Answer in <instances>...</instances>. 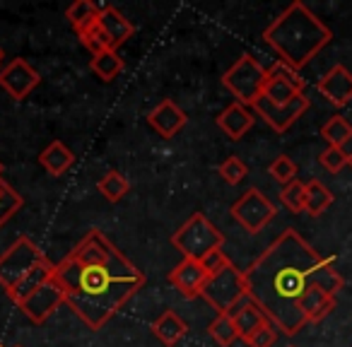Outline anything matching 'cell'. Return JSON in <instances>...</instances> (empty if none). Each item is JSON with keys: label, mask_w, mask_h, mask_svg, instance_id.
Returning <instances> with one entry per match:
<instances>
[{"label": "cell", "mask_w": 352, "mask_h": 347, "mask_svg": "<svg viewBox=\"0 0 352 347\" xmlns=\"http://www.w3.org/2000/svg\"><path fill=\"white\" fill-rule=\"evenodd\" d=\"M249 299L285 335L321 323L336 309L345 280L336 260L321 256L299 232L285 230L244 270Z\"/></svg>", "instance_id": "cell-1"}, {"label": "cell", "mask_w": 352, "mask_h": 347, "mask_svg": "<svg viewBox=\"0 0 352 347\" xmlns=\"http://www.w3.org/2000/svg\"><path fill=\"white\" fill-rule=\"evenodd\" d=\"M54 278L73 313L102 331L145 284V275L128 260L102 230H89L75 249L56 263Z\"/></svg>", "instance_id": "cell-2"}, {"label": "cell", "mask_w": 352, "mask_h": 347, "mask_svg": "<svg viewBox=\"0 0 352 347\" xmlns=\"http://www.w3.org/2000/svg\"><path fill=\"white\" fill-rule=\"evenodd\" d=\"M333 39V32L318 20L302 0H294L263 32V41L278 54V60L302 70Z\"/></svg>", "instance_id": "cell-3"}, {"label": "cell", "mask_w": 352, "mask_h": 347, "mask_svg": "<svg viewBox=\"0 0 352 347\" xmlns=\"http://www.w3.org/2000/svg\"><path fill=\"white\" fill-rule=\"evenodd\" d=\"M222 244H225L222 232L203 212L191 215L171 234V246L188 260H203L208 254L222 249Z\"/></svg>", "instance_id": "cell-4"}, {"label": "cell", "mask_w": 352, "mask_h": 347, "mask_svg": "<svg viewBox=\"0 0 352 347\" xmlns=\"http://www.w3.org/2000/svg\"><path fill=\"white\" fill-rule=\"evenodd\" d=\"M46 256L41 249L30 239V236H20L6 254L0 256V287L6 289L10 297L39 265L46 263Z\"/></svg>", "instance_id": "cell-5"}, {"label": "cell", "mask_w": 352, "mask_h": 347, "mask_svg": "<svg viewBox=\"0 0 352 347\" xmlns=\"http://www.w3.org/2000/svg\"><path fill=\"white\" fill-rule=\"evenodd\" d=\"M265 78H268V68H263L254 56L244 54L222 75V87L239 104L251 109L256 99L261 97V92H263Z\"/></svg>", "instance_id": "cell-6"}, {"label": "cell", "mask_w": 352, "mask_h": 347, "mask_svg": "<svg viewBox=\"0 0 352 347\" xmlns=\"http://www.w3.org/2000/svg\"><path fill=\"white\" fill-rule=\"evenodd\" d=\"M201 297L206 299L217 313H232L236 304L249 297V294H246L244 270H239L234 263H227L220 273L208 278Z\"/></svg>", "instance_id": "cell-7"}, {"label": "cell", "mask_w": 352, "mask_h": 347, "mask_svg": "<svg viewBox=\"0 0 352 347\" xmlns=\"http://www.w3.org/2000/svg\"><path fill=\"white\" fill-rule=\"evenodd\" d=\"M230 212L249 234H258V232H263L268 227V222H273L278 210H275L273 201L263 191L249 188V191H244L236 198V203L232 205Z\"/></svg>", "instance_id": "cell-8"}, {"label": "cell", "mask_w": 352, "mask_h": 347, "mask_svg": "<svg viewBox=\"0 0 352 347\" xmlns=\"http://www.w3.org/2000/svg\"><path fill=\"white\" fill-rule=\"evenodd\" d=\"M41 85V75L27 58H12L0 70V87L6 89L8 97L22 102Z\"/></svg>", "instance_id": "cell-9"}, {"label": "cell", "mask_w": 352, "mask_h": 347, "mask_svg": "<svg viewBox=\"0 0 352 347\" xmlns=\"http://www.w3.org/2000/svg\"><path fill=\"white\" fill-rule=\"evenodd\" d=\"M251 109H254L256 116L263 118V121L268 123L275 133H287L289 128H292L294 123L307 113L309 97L307 94H299V97L294 99V102H289L287 107H273V104H268L263 97H258Z\"/></svg>", "instance_id": "cell-10"}, {"label": "cell", "mask_w": 352, "mask_h": 347, "mask_svg": "<svg viewBox=\"0 0 352 347\" xmlns=\"http://www.w3.org/2000/svg\"><path fill=\"white\" fill-rule=\"evenodd\" d=\"M60 304H65L63 292H60L56 278H51L49 282H44L39 289H34L27 299H22V302L17 304V309H22V313H25L30 321L44 323Z\"/></svg>", "instance_id": "cell-11"}, {"label": "cell", "mask_w": 352, "mask_h": 347, "mask_svg": "<svg viewBox=\"0 0 352 347\" xmlns=\"http://www.w3.org/2000/svg\"><path fill=\"white\" fill-rule=\"evenodd\" d=\"M208 278H210V275L203 270V265L198 263V260H188V258H182V263L174 265V270L166 275L169 284L182 294L184 299L201 297Z\"/></svg>", "instance_id": "cell-12"}, {"label": "cell", "mask_w": 352, "mask_h": 347, "mask_svg": "<svg viewBox=\"0 0 352 347\" xmlns=\"http://www.w3.org/2000/svg\"><path fill=\"white\" fill-rule=\"evenodd\" d=\"M316 89L326 102H331L333 107L342 109L352 102V73L345 65L336 63L321 80L316 82Z\"/></svg>", "instance_id": "cell-13"}, {"label": "cell", "mask_w": 352, "mask_h": 347, "mask_svg": "<svg viewBox=\"0 0 352 347\" xmlns=\"http://www.w3.org/2000/svg\"><path fill=\"white\" fill-rule=\"evenodd\" d=\"M186 121H188V116L184 113V109L176 102H171V99L160 102L150 113H147V126H150L160 137H164V140L174 137L176 133L186 126Z\"/></svg>", "instance_id": "cell-14"}, {"label": "cell", "mask_w": 352, "mask_h": 347, "mask_svg": "<svg viewBox=\"0 0 352 347\" xmlns=\"http://www.w3.org/2000/svg\"><path fill=\"white\" fill-rule=\"evenodd\" d=\"M97 27L104 34V41H107L109 51H118L133 34H135V27L131 25V20H126V15L111 5L102 8Z\"/></svg>", "instance_id": "cell-15"}, {"label": "cell", "mask_w": 352, "mask_h": 347, "mask_svg": "<svg viewBox=\"0 0 352 347\" xmlns=\"http://www.w3.org/2000/svg\"><path fill=\"white\" fill-rule=\"evenodd\" d=\"M254 123H256L254 109L244 107V104H239V102L230 104V107L217 116V128L234 142L241 140V137L254 128Z\"/></svg>", "instance_id": "cell-16"}, {"label": "cell", "mask_w": 352, "mask_h": 347, "mask_svg": "<svg viewBox=\"0 0 352 347\" xmlns=\"http://www.w3.org/2000/svg\"><path fill=\"white\" fill-rule=\"evenodd\" d=\"M150 331H152V335L162 342V345L174 347V345H179L184 337H186L188 326H186V321L179 316V313L171 311V309H166V311H162L160 316L152 321Z\"/></svg>", "instance_id": "cell-17"}, {"label": "cell", "mask_w": 352, "mask_h": 347, "mask_svg": "<svg viewBox=\"0 0 352 347\" xmlns=\"http://www.w3.org/2000/svg\"><path fill=\"white\" fill-rule=\"evenodd\" d=\"M39 164L49 171L51 177H63L65 171L75 164V155L63 140H54L51 145H46L39 155Z\"/></svg>", "instance_id": "cell-18"}, {"label": "cell", "mask_w": 352, "mask_h": 347, "mask_svg": "<svg viewBox=\"0 0 352 347\" xmlns=\"http://www.w3.org/2000/svg\"><path fill=\"white\" fill-rule=\"evenodd\" d=\"M230 316L234 318V326H236V331H239V337H241V340H246V337H249L251 333H254L256 328L261 326V323L268 321V318H265V313L261 311V309L256 306V304L251 302L249 297H246L244 302L236 304L234 311H232Z\"/></svg>", "instance_id": "cell-19"}, {"label": "cell", "mask_w": 352, "mask_h": 347, "mask_svg": "<svg viewBox=\"0 0 352 347\" xmlns=\"http://www.w3.org/2000/svg\"><path fill=\"white\" fill-rule=\"evenodd\" d=\"M99 15H102V8L94 5L92 0H75L73 5L65 10V20L70 22L75 34H80L85 30H92L99 22Z\"/></svg>", "instance_id": "cell-20"}, {"label": "cell", "mask_w": 352, "mask_h": 347, "mask_svg": "<svg viewBox=\"0 0 352 347\" xmlns=\"http://www.w3.org/2000/svg\"><path fill=\"white\" fill-rule=\"evenodd\" d=\"M89 68H92V73L97 75L102 82H113V80L123 73L126 63H123V58L118 56V51H104V54H99V56H92Z\"/></svg>", "instance_id": "cell-21"}, {"label": "cell", "mask_w": 352, "mask_h": 347, "mask_svg": "<svg viewBox=\"0 0 352 347\" xmlns=\"http://www.w3.org/2000/svg\"><path fill=\"white\" fill-rule=\"evenodd\" d=\"M331 205H333L331 188H328L323 181H318V179L307 181V208H304V212H309L311 217H318V215H323Z\"/></svg>", "instance_id": "cell-22"}, {"label": "cell", "mask_w": 352, "mask_h": 347, "mask_svg": "<svg viewBox=\"0 0 352 347\" xmlns=\"http://www.w3.org/2000/svg\"><path fill=\"white\" fill-rule=\"evenodd\" d=\"M97 191L102 193L104 201L121 203L126 198V193L131 191V183H128V179L123 177L121 171H107L97 181Z\"/></svg>", "instance_id": "cell-23"}, {"label": "cell", "mask_w": 352, "mask_h": 347, "mask_svg": "<svg viewBox=\"0 0 352 347\" xmlns=\"http://www.w3.org/2000/svg\"><path fill=\"white\" fill-rule=\"evenodd\" d=\"M321 137L328 142V147H340V150H345V145L352 140V126L347 123L345 116H333L323 123Z\"/></svg>", "instance_id": "cell-24"}, {"label": "cell", "mask_w": 352, "mask_h": 347, "mask_svg": "<svg viewBox=\"0 0 352 347\" xmlns=\"http://www.w3.org/2000/svg\"><path fill=\"white\" fill-rule=\"evenodd\" d=\"M208 335L220 347H232L236 340H241L239 331H236V326H234V318H232L230 313H217L215 321L208 326Z\"/></svg>", "instance_id": "cell-25"}, {"label": "cell", "mask_w": 352, "mask_h": 347, "mask_svg": "<svg viewBox=\"0 0 352 347\" xmlns=\"http://www.w3.org/2000/svg\"><path fill=\"white\" fill-rule=\"evenodd\" d=\"M280 203H283L289 212H294V215L304 212V208H307V183H302L297 179V181L283 186V191H280Z\"/></svg>", "instance_id": "cell-26"}, {"label": "cell", "mask_w": 352, "mask_h": 347, "mask_svg": "<svg viewBox=\"0 0 352 347\" xmlns=\"http://www.w3.org/2000/svg\"><path fill=\"white\" fill-rule=\"evenodd\" d=\"M20 208H22V196L6 179H0V227L6 225L15 212H20Z\"/></svg>", "instance_id": "cell-27"}, {"label": "cell", "mask_w": 352, "mask_h": 347, "mask_svg": "<svg viewBox=\"0 0 352 347\" xmlns=\"http://www.w3.org/2000/svg\"><path fill=\"white\" fill-rule=\"evenodd\" d=\"M268 174L278 183L287 186V183L297 181V164H294V159H289L287 155H280L268 164Z\"/></svg>", "instance_id": "cell-28"}, {"label": "cell", "mask_w": 352, "mask_h": 347, "mask_svg": "<svg viewBox=\"0 0 352 347\" xmlns=\"http://www.w3.org/2000/svg\"><path fill=\"white\" fill-rule=\"evenodd\" d=\"M217 174H220V177L225 179L230 186H236V183H241L246 179V174H249V166H246L239 157L230 155L220 166H217Z\"/></svg>", "instance_id": "cell-29"}, {"label": "cell", "mask_w": 352, "mask_h": 347, "mask_svg": "<svg viewBox=\"0 0 352 347\" xmlns=\"http://www.w3.org/2000/svg\"><path fill=\"white\" fill-rule=\"evenodd\" d=\"M275 340H278V328H275L270 321H265V323H261L244 342L249 347H273Z\"/></svg>", "instance_id": "cell-30"}, {"label": "cell", "mask_w": 352, "mask_h": 347, "mask_svg": "<svg viewBox=\"0 0 352 347\" xmlns=\"http://www.w3.org/2000/svg\"><path fill=\"white\" fill-rule=\"evenodd\" d=\"M347 155H350V152L340 150V147H326V150L318 155V161H321V166L326 171L338 174V171L347 166Z\"/></svg>", "instance_id": "cell-31"}, {"label": "cell", "mask_w": 352, "mask_h": 347, "mask_svg": "<svg viewBox=\"0 0 352 347\" xmlns=\"http://www.w3.org/2000/svg\"><path fill=\"white\" fill-rule=\"evenodd\" d=\"M78 39H80V44H82L85 49H87L92 56H99V54H104V51H109L107 41H104V34L99 32V27H97V25H94L92 30L80 32Z\"/></svg>", "instance_id": "cell-32"}, {"label": "cell", "mask_w": 352, "mask_h": 347, "mask_svg": "<svg viewBox=\"0 0 352 347\" xmlns=\"http://www.w3.org/2000/svg\"><path fill=\"white\" fill-rule=\"evenodd\" d=\"M198 263L203 265V270H206L208 275H215V273H220V270L225 268L227 263H232V260L225 256V251L217 249V251H212V254H208L203 260H198Z\"/></svg>", "instance_id": "cell-33"}, {"label": "cell", "mask_w": 352, "mask_h": 347, "mask_svg": "<svg viewBox=\"0 0 352 347\" xmlns=\"http://www.w3.org/2000/svg\"><path fill=\"white\" fill-rule=\"evenodd\" d=\"M3 60H6V54H3V49H0V70L6 68V63H3Z\"/></svg>", "instance_id": "cell-34"}, {"label": "cell", "mask_w": 352, "mask_h": 347, "mask_svg": "<svg viewBox=\"0 0 352 347\" xmlns=\"http://www.w3.org/2000/svg\"><path fill=\"white\" fill-rule=\"evenodd\" d=\"M347 166H350V169H352V152H350V155H347Z\"/></svg>", "instance_id": "cell-35"}, {"label": "cell", "mask_w": 352, "mask_h": 347, "mask_svg": "<svg viewBox=\"0 0 352 347\" xmlns=\"http://www.w3.org/2000/svg\"><path fill=\"white\" fill-rule=\"evenodd\" d=\"M0 179H3V161H0Z\"/></svg>", "instance_id": "cell-36"}, {"label": "cell", "mask_w": 352, "mask_h": 347, "mask_svg": "<svg viewBox=\"0 0 352 347\" xmlns=\"http://www.w3.org/2000/svg\"><path fill=\"white\" fill-rule=\"evenodd\" d=\"M0 347H8V345H3V342H0Z\"/></svg>", "instance_id": "cell-37"}, {"label": "cell", "mask_w": 352, "mask_h": 347, "mask_svg": "<svg viewBox=\"0 0 352 347\" xmlns=\"http://www.w3.org/2000/svg\"><path fill=\"white\" fill-rule=\"evenodd\" d=\"M12 347H20V345H12Z\"/></svg>", "instance_id": "cell-38"}, {"label": "cell", "mask_w": 352, "mask_h": 347, "mask_svg": "<svg viewBox=\"0 0 352 347\" xmlns=\"http://www.w3.org/2000/svg\"><path fill=\"white\" fill-rule=\"evenodd\" d=\"M289 347H294V345H289Z\"/></svg>", "instance_id": "cell-39"}]
</instances>
